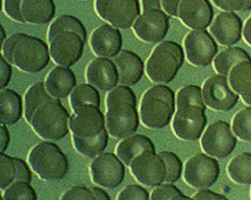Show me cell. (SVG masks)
<instances>
[{"instance_id": "cell-1", "label": "cell", "mask_w": 251, "mask_h": 200, "mask_svg": "<svg viewBox=\"0 0 251 200\" xmlns=\"http://www.w3.org/2000/svg\"><path fill=\"white\" fill-rule=\"evenodd\" d=\"M105 106V127L110 137L122 140L136 134L141 119L137 112L136 96L130 86H115L108 92Z\"/></svg>"}, {"instance_id": "cell-2", "label": "cell", "mask_w": 251, "mask_h": 200, "mask_svg": "<svg viewBox=\"0 0 251 200\" xmlns=\"http://www.w3.org/2000/svg\"><path fill=\"white\" fill-rule=\"evenodd\" d=\"M1 56L11 65L27 74H36L44 70L51 58L46 42L26 33L10 36L1 46Z\"/></svg>"}, {"instance_id": "cell-3", "label": "cell", "mask_w": 251, "mask_h": 200, "mask_svg": "<svg viewBox=\"0 0 251 200\" xmlns=\"http://www.w3.org/2000/svg\"><path fill=\"white\" fill-rule=\"evenodd\" d=\"M176 101L173 91L163 84H157L142 95L140 119L149 129H163L173 120Z\"/></svg>"}, {"instance_id": "cell-4", "label": "cell", "mask_w": 251, "mask_h": 200, "mask_svg": "<svg viewBox=\"0 0 251 200\" xmlns=\"http://www.w3.org/2000/svg\"><path fill=\"white\" fill-rule=\"evenodd\" d=\"M185 51L173 41L157 44L145 64L146 75L154 84H168L176 79L185 61Z\"/></svg>"}, {"instance_id": "cell-5", "label": "cell", "mask_w": 251, "mask_h": 200, "mask_svg": "<svg viewBox=\"0 0 251 200\" xmlns=\"http://www.w3.org/2000/svg\"><path fill=\"white\" fill-rule=\"evenodd\" d=\"M28 164L42 181H60L69 172L66 155L58 145L48 140L32 147L28 154Z\"/></svg>"}, {"instance_id": "cell-6", "label": "cell", "mask_w": 251, "mask_h": 200, "mask_svg": "<svg viewBox=\"0 0 251 200\" xmlns=\"http://www.w3.org/2000/svg\"><path fill=\"white\" fill-rule=\"evenodd\" d=\"M70 117L60 100L54 98L34 113L29 125L39 138L56 142L65 138L70 132Z\"/></svg>"}, {"instance_id": "cell-7", "label": "cell", "mask_w": 251, "mask_h": 200, "mask_svg": "<svg viewBox=\"0 0 251 200\" xmlns=\"http://www.w3.org/2000/svg\"><path fill=\"white\" fill-rule=\"evenodd\" d=\"M95 9L98 16L119 29L134 26L141 15L139 0H96Z\"/></svg>"}, {"instance_id": "cell-8", "label": "cell", "mask_w": 251, "mask_h": 200, "mask_svg": "<svg viewBox=\"0 0 251 200\" xmlns=\"http://www.w3.org/2000/svg\"><path fill=\"white\" fill-rule=\"evenodd\" d=\"M221 169L216 157L207 154H196L184 165V181L193 188L208 189L220 177Z\"/></svg>"}, {"instance_id": "cell-9", "label": "cell", "mask_w": 251, "mask_h": 200, "mask_svg": "<svg viewBox=\"0 0 251 200\" xmlns=\"http://www.w3.org/2000/svg\"><path fill=\"white\" fill-rule=\"evenodd\" d=\"M238 144L237 135L229 123L217 120L206 128L201 137V149L216 159H226L235 150Z\"/></svg>"}, {"instance_id": "cell-10", "label": "cell", "mask_w": 251, "mask_h": 200, "mask_svg": "<svg viewBox=\"0 0 251 200\" xmlns=\"http://www.w3.org/2000/svg\"><path fill=\"white\" fill-rule=\"evenodd\" d=\"M207 128V115L205 108L190 106L176 110L172 120V130L176 138L184 142L201 139Z\"/></svg>"}, {"instance_id": "cell-11", "label": "cell", "mask_w": 251, "mask_h": 200, "mask_svg": "<svg viewBox=\"0 0 251 200\" xmlns=\"http://www.w3.org/2000/svg\"><path fill=\"white\" fill-rule=\"evenodd\" d=\"M90 174L93 183L98 187L114 189L123 183L125 177V165L117 154L103 152L92 159Z\"/></svg>"}, {"instance_id": "cell-12", "label": "cell", "mask_w": 251, "mask_h": 200, "mask_svg": "<svg viewBox=\"0 0 251 200\" xmlns=\"http://www.w3.org/2000/svg\"><path fill=\"white\" fill-rule=\"evenodd\" d=\"M185 58L194 66H208L218 54V46L206 29H193L184 39Z\"/></svg>"}, {"instance_id": "cell-13", "label": "cell", "mask_w": 251, "mask_h": 200, "mask_svg": "<svg viewBox=\"0 0 251 200\" xmlns=\"http://www.w3.org/2000/svg\"><path fill=\"white\" fill-rule=\"evenodd\" d=\"M134 178L145 187H158L166 181V162L161 155L153 151L140 154L130 165Z\"/></svg>"}, {"instance_id": "cell-14", "label": "cell", "mask_w": 251, "mask_h": 200, "mask_svg": "<svg viewBox=\"0 0 251 200\" xmlns=\"http://www.w3.org/2000/svg\"><path fill=\"white\" fill-rule=\"evenodd\" d=\"M202 91L206 106L213 111L228 112L233 110L239 101V95L230 87L228 78L220 74L206 79Z\"/></svg>"}, {"instance_id": "cell-15", "label": "cell", "mask_w": 251, "mask_h": 200, "mask_svg": "<svg viewBox=\"0 0 251 200\" xmlns=\"http://www.w3.org/2000/svg\"><path fill=\"white\" fill-rule=\"evenodd\" d=\"M135 36L146 43H161L169 31V15L164 10H147L137 17Z\"/></svg>"}, {"instance_id": "cell-16", "label": "cell", "mask_w": 251, "mask_h": 200, "mask_svg": "<svg viewBox=\"0 0 251 200\" xmlns=\"http://www.w3.org/2000/svg\"><path fill=\"white\" fill-rule=\"evenodd\" d=\"M86 42L75 32H63L49 42L50 57L56 65H75L83 54Z\"/></svg>"}, {"instance_id": "cell-17", "label": "cell", "mask_w": 251, "mask_h": 200, "mask_svg": "<svg viewBox=\"0 0 251 200\" xmlns=\"http://www.w3.org/2000/svg\"><path fill=\"white\" fill-rule=\"evenodd\" d=\"M105 127V115L100 107L85 106L75 111L70 117V132L73 137L92 138L100 134Z\"/></svg>"}, {"instance_id": "cell-18", "label": "cell", "mask_w": 251, "mask_h": 200, "mask_svg": "<svg viewBox=\"0 0 251 200\" xmlns=\"http://www.w3.org/2000/svg\"><path fill=\"white\" fill-rule=\"evenodd\" d=\"M242 19L233 11H223L210 26V33L221 46H234L243 37Z\"/></svg>"}, {"instance_id": "cell-19", "label": "cell", "mask_w": 251, "mask_h": 200, "mask_svg": "<svg viewBox=\"0 0 251 200\" xmlns=\"http://www.w3.org/2000/svg\"><path fill=\"white\" fill-rule=\"evenodd\" d=\"M88 84L98 91H110L119 83V71L114 60L104 57H97L86 68Z\"/></svg>"}, {"instance_id": "cell-20", "label": "cell", "mask_w": 251, "mask_h": 200, "mask_svg": "<svg viewBox=\"0 0 251 200\" xmlns=\"http://www.w3.org/2000/svg\"><path fill=\"white\" fill-rule=\"evenodd\" d=\"M90 46L97 57L115 58L122 52L123 37L119 29L109 24L97 27L90 36Z\"/></svg>"}, {"instance_id": "cell-21", "label": "cell", "mask_w": 251, "mask_h": 200, "mask_svg": "<svg viewBox=\"0 0 251 200\" xmlns=\"http://www.w3.org/2000/svg\"><path fill=\"white\" fill-rule=\"evenodd\" d=\"M213 6L210 0H183L179 19L191 29H206L213 21Z\"/></svg>"}, {"instance_id": "cell-22", "label": "cell", "mask_w": 251, "mask_h": 200, "mask_svg": "<svg viewBox=\"0 0 251 200\" xmlns=\"http://www.w3.org/2000/svg\"><path fill=\"white\" fill-rule=\"evenodd\" d=\"M44 85L49 95L61 100L71 95L74 88L77 86V80L70 68L58 65L49 71L44 80Z\"/></svg>"}, {"instance_id": "cell-23", "label": "cell", "mask_w": 251, "mask_h": 200, "mask_svg": "<svg viewBox=\"0 0 251 200\" xmlns=\"http://www.w3.org/2000/svg\"><path fill=\"white\" fill-rule=\"evenodd\" d=\"M113 60L119 71L120 85L131 86L141 80L145 64L136 53L131 51H122Z\"/></svg>"}, {"instance_id": "cell-24", "label": "cell", "mask_w": 251, "mask_h": 200, "mask_svg": "<svg viewBox=\"0 0 251 200\" xmlns=\"http://www.w3.org/2000/svg\"><path fill=\"white\" fill-rule=\"evenodd\" d=\"M145 151L156 152V146L150 138L141 134H132L130 137L124 138L115 147L117 156L127 167H130L131 162Z\"/></svg>"}, {"instance_id": "cell-25", "label": "cell", "mask_w": 251, "mask_h": 200, "mask_svg": "<svg viewBox=\"0 0 251 200\" xmlns=\"http://www.w3.org/2000/svg\"><path fill=\"white\" fill-rule=\"evenodd\" d=\"M21 10L27 24L46 25L55 16L56 6L54 0H24Z\"/></svg>"}, {"instance_id": "cell-26", "label": "cell", "mask_w": 251, "mask_h": 200, "mask_svg": "<svg viewBox=\"0 0 251 200\" xmlns=\"http://www.w3.org/2000/svg\"><path fill=\"white\" fill-rule=\"evenodd\" d=\"M25 113L22 98L16 91L4 88L0 91V123L4 125H15Z\"/></svg>"}, {"instance_id": "cell-27", "label": "cell", "mask_w": 251, "mask_h": 200, "mask_svg": "<svg viewBox=\"0 0 251 200\" xmlns=\"http://www.w3.org/2000/svg\"><path fill=\"white\" fill-rule=\"evenodd\" d=\"M250 60L251 58L249 53L245 49L240 48V47H229L216 56L215 60H213V68H215L216 73L228 78L235 65L242 61Z\"/></svg>"}, {"instance_id": "cell-28", "label": "cell", "mask_w": 251, "mask_h": 200, "mask_svg": "<svg viewBox=\"0 0 251 200\" xmlns=\"http://www.w3.org/2000/svg\"><path fill=\"white\" fill-rule=\"evenodd\" d=\"M53 96L49 95V92L47 91L46 85H44V81H38L34 85H32L31 87L27 90L26 95H25V119L26 122L31 123L32 118H33L34 113L39 110L43 105H46L47 102H50L53 101Z\"/></svg>"}, {"instance_id": "cell-29", "label": "cell", "mask_w": 251, "mask_h": 200, "mask_svg": "<svg viewBox=\"0 0 251 200\" xmlns=\"http://www.w3.org/2000/svg\"><path fill=\"white\" fill-rule=\"evenodd\" d=\"M73 144L76 151L82 156L88 159H95L104 152L108 146V140H109V133L107 129L103 130L100 134L92 138H78L73 137Z\"/></svg>"}, {"instance_id": "cell-30", "label": "cell", "mask_w": 251, "mask_h": 200, "mask_svg": "<svg viewBox=\"0 0 251 200\" xmlns=\"http://www.w3.org/2000/svg\"><path fill=\"white\" fill-rule=\"evenodd\" d=\"M63 32H75V33L80 34L83 41L87 42V31H86V27L82 24V21L78 20L77 17L71 16V15H61V16L56 17L51 22L50 26H49L48 34H47L48 42H50L54 37L63 33Z\"/></svg>"}, {"instance_id": "cell-31", "label": "cell", "mask_w": 251, "mask_h": 200, "mask_svg": "<svg viewBox=\"0 0 251 200\" xmlns=\"http://www.w3.org/2000/svg\"><path fill=\"white\" fill-rule=\"evenodd\" d=\"M227 173L230 181L240 186L251 184V154L243 152L233 157L227 166Z\"/></svg>"}, {"instance_id": "cell-32", "label": "cell", "mask_w": 251, "mask_h": 200, "mask_svg": "<svg viewBox=\"0 0 251 200\" xmlns=\"http://www.w3.org/2000/svg\"><path fill=\"white\" fill-rule=\"evenodd\" d=\"M230 87L239 96L251 97V60L242 61L233 68L229 76Z\"/></svg>"}, {"instance_id": "cell-33", "label": "cell", "mask_w": 251, "mask_h": 200, "mask_svg": "<svg viewBox=\"0 0 251 200\" xmlns=\"http://www.w3.org/2000/svg\"><path fill=\"white\" fill-rule=\"evenodd\" d=\"M69 102H70L71 110L75 112L88 105L100 107V96L97 88L91 84H80L74 88L71 95L69 96Z\"/></svg>"}, {"instance_id": "cell-34", "label": "cell", "mask_w": 251, "mask_h": 200, "mask_svg": "<svg viewBox=\"0 0 251 200\" xmlns=\"http://www.w3.org/2000/svg\"><path fill=\"white\" fill-rule=\"evenodd\" d=\"M190 106H198V107L205 108V110L207 107L205 103V98H203V91L200 86H184L176 92V110L190 107Z\"/></svg>"}, {"instance_id": "cell-35", "label": "cell", "mask_w": 251, "mask_h": 200, "mask_svg": "<svg viewBox=\"0 0 251 200\" xmlns=\"http://www.w3.org/2000/svg\"><path fill=\"white\" fill-rule=\"evenodd\" d=\"M232 128L238 139L251 143V106L243 108L234 115Z\"/></svg>"}, {"instance_id": "cell-36", "label": "cell", "mask_w": 251, "mask_h": 200, "mask_svg": "<svg viewBox=\"0 0 251 200\" xmlns=\"http://www.w3.org/2000/svg\"><path fill=\"white\" fill-rule=\"evenodd\" d=\"M2 200H38L36 191L31 183L15 181L2 193Z\"/></svg>"}, {"instance_id": "cell-37", "label": "cell", "mask_w": 251, "mask_h": 200, "mask_svg": "<svg viewBox=\"0 0 251 200\" xmlns=\"http://www.w3.org/2000/svg\"><path fill=\"white\" fill-rule=\"evenodd\" d=\"M159 155L166 162L167 174L164 182L166 183H176V182H178L184 173V166L180 157L171 151H162L159 152Z\"/></svg>"}, {"instance_id": "cell-38", "label": "cell", "mask_w": 251, "mask_h": 200, "mask_svg": "<svg viewBox=\"0 0 251 200\" xmlns=\"http://www.w3.org/2000/svg\"><path fill=\"white\" fill-rule=\"evenodd\" d=\"M16 172L14 157L0 154V189L2 192L16 181Z\"/></svg>"}, {"instance_id": "cell-39", "label": "cell", "mask_w": 251, "mask_h": 200, "mask_svg": "<svg viewBox=\"0 0 251 200\" xmlns=\"http://www.w3.org/2000/svg\"><path fill=\"white\" fill-rule=\"evenodd\" d=\"M117 200H151V196L144 187L130 184L118 193Z\"/></svg>"}, {"instance_id": "cell-40", "label": "cell", "mask_w": 251, "mask_h": 200, "mask_svg": "<svg viewBox=\"0 0 251 200\" xmlns=\"http://www.w3.org/2000/svg\"><path fill=\"white\" fill-rule=\"evenodd\" d=\"M60 200H97V198H96L92 188L76 186L73 188H69L65 193H63Z\"/></svg>"}, {"instance_id": "cell-41", "label": "cell", "mask_w": 251, "mask_h": 200, "mask_svg": "<svg viewBox=\"0 0 251 200\" xmlns=\"http://www.w3.org/2000/svg\"><path fill=\"white\" fill-rule=\"evenodd\" d=\"M181 193L178 187L174 186L173 183H162L161 186L154 187L153 192L151 193V200H171L176 196Z\"/></svg>"}, {"instance_id": "cell-42", "label": "cell", "mask_w": 251, "mask_h": 200, "mask_svg": "<svg viewBox=\"0 0 251 200\" xmlns=\"http://www.w3.org/2000/svg\"><path fill=\"white\" fill-rule=\"evenodd\" d=\"M22 1L24 0H4V11L7 16L14 21L25 24L26 20L24 19L22 15Z\"/></svg>"}, {"instance_id": "cell-43", "label": "cell", "mask_w": 251, "mask_h": 200, "mask_svg": "<svg viewBox=\"0 0 251 200\" xmlns=\"http://www.w3.org/2000/svg\"><path fill=\"white\" fill-rule=\"evenodd\" d=\"M216 7L223 11H245L248 0H211Z\"/></svg>"}, {"instance_id": "cell-44", "label": "cell", "mask_w": 251, "mask_h": 200, "mask_svg": "<svg viewBox=\"0 0 251 200\" xmlns=\"http://www.w3.org/2000/svg\"><path fill=\"white\" fill-rule=\"evenodd\" d=\"M15 164H16V181L27 182L31 183L32 182V169L29 164L25 162L24 160L19 159V157H14Z\"/></svg>"}, {"instance_id": "cell-45", "label": "cell", "mask_w": 251, "mask_h": 200, "mask_svg": "<svg viewBox=\"0 0 251 200\" xmlns=\"http://www.w3.org/2000/svg\"><path fill=\"white\" fill-rule=\"evenodd\" d=\"M12 78V68L11 64L4 58L0 57V90L6 88V86L10 84V80Z\"/></svg>"}, {"instance_id": "cell-46", "label": "cell", "mask_w": 251, "mask_h": 200, "mask_svg": "<svg viewBox=\"0 0 251 200\" xmlns=\"http://www.w3.org/2000/svg\"><path fill=\"white\" fill-rule=\"evenodd\" d=\"M193 197L196 200H229L223 194L216 193L210 189H201V191L196 192Z\"/></svg>"}, {"instance_id": "cell-47", "label": "cell", "mask_w": 251, "mask_h": 200, "mask_svg": "<svg viewBox=\"0 0 251 200\" xmlns=\"http://www.w3.org/2000/svg\"><path fill=\"white\" fill-rule=\"evenodd\" d=\"M183 0H162V7L164 11L173 17H179V7Z\"/></svg>"}, {"instance_id": "cell-48", "label": "cell", "mask_w": 251, "mask_h": 200, "mask_svg": "<svg viewBox=\"0 0 251 200\" xmlns=\"http://www.w3.org/2000/svg\"><path fill=\"white\" fill-rule=\"evenodd\" d=\"M10 142H11V135L7 129V125L1 124V127H0V154H5L10 145Z\"/></svg>"}, {"instance_id": "cell-49", "label": "cell", "mask_w": 251, "mask_h": 200, "mask_svg": "<svg viewBox=\"0 0 251 200\" xmlns=\"http://www.w3.org/2000/svg\"><path fill=\"white\" fill-rule=\"evenodd\" d=\"M142 11L147 10H163L162 7V0H141Z\"/></svg>"}, {"instance_id": "cell-50", "label": "cell", "mask_w": 251, "mask_h": 200, "mask_svg": "<svg viewBox=\"0 0 251 200\" xmlns=\"http://www.w3.org/2000/svg\"><path fill=\"white\" fill-rule=\"evenodd\" d=\"M243 38L251 47V16L245 21L243 27Z\"/></svg>"}, {"instance_id": "cell-51", "label": "cell", "mask_w": 251, "mask_h": 200, "mask_svg": "<svg viewBox=\"0 0 251 200\" xmlns=\"http://www.w3.org/2000/svg\"><path fill=\"white\" fill-rule=\"evenodd\" d=\"M92 191L93 193H95L97 200H112L110 199V196L108 194V192L105 191V189H103L102 187H93Z\"/></svg>"}, {"instance_id": "cell-52", "label": "cell", "mask_w": 251, "mask_h": 200, "mask_svg": "<svg viewBox=\"0 0 251 200\" xmlns=\"http://www.w3.org/2000/svg\"><path fill=\"white\" fill-rule=\"evenodd\" d=\"M171 200H196V199L194 198V197H186L184 196V194H179V196H176Z\"/></svg>"}, {"instance_id": "cell-53", "label": "cell", "mask_w": 251, "mask_h": 200, "mask_svg": "<svg viewBox=\"0 0 251 200\" xmlns=\"http://www.w3.org/2000/svg\"><path fill=\"white\" fill-rule=\"evenodd\" d=\"M0 29H1V46H2L7 38H6V32H5L4 26H0Z\"/></svg>"}, {"instance_id": "cell-54", "label": "cell", "mask_w": 251, "mask_h": 200, "mask_svg": "<svg viewBox=\"0 0 251 200\" xmlns=\"http://www.w3.org/2000/svg\"><path fill=\"white\" fill-rule=\"evenodd\" d=\"M242 100H243V102L245 103V105L251 106V97H243Z\"/></svg>"}, {"instance_id": "cell-55", "label": "cell", "mask_w": 251, "mask_h": 200, "mask_svg": "<svg viewBox=\"0 0 251 200\" xmlns=\"http://www.w3.org/2000/svg\"><path fill=\"white\" fill-rule=\"evenodd\" d=\"M250 198H251V191H250Z\"/></svg>"}]
</instances>
